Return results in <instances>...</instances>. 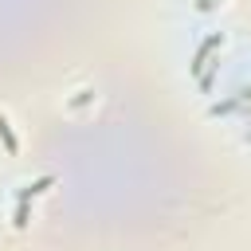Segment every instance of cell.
Wrapping results in <instances>:
<instances>
[{
  "label": "cell",
  "instance_id": "obj_1",
  "mask_svg": "<svg viewBox=\"0 0 251 251\" xmlns=\"http://www.w3.org/2000/svg\"><path fill=\"white\" fill-rule=\"evenodd\" d=\"M51 184H55V176L47 173V176H35L31 184H24V188L16 192V216H12V224H16V227H27V204H31L35 196H43Z\"/></svg>",
  "mask_w": 251,
  "mask_h": 251
},
{
  "label": "cell",
  "instance_id": "obj_2",
  "mask_svg": "<svg viewBox=\"0 0 251 251\" xmlns=\"http://www.w3.org/2000/svg\"><path fill=\"white\" fill-rule=\"evenodd\" d=\"M220 47H224V31H212L208 39H200V43H196V51H192V63H188V75H192V78H200V71H204V67L212 63V55H216Z\"/></svg>",
  "mask_w": 251,
  "mask_h": 251
},
{
  "label": "cell",
  "instance_id": "obj_3",
  "mask_svg": "<svg viewBox=\"0 0 251 251\" xmlns=\"http://www.w3.org/2000/svg\"><path fill=\"white\" fill-rule=\"evenodd\" d=\"M0 145L8 149V153H20V137H16V129H12V122L0 114Z\"/></svg>",
  "mask_w": 251,
  "mask_h": 251
},
{
  "label": "cell",
  "instance_id": "obj_4",
  "mask_svg": "<svg viewBox=\"0 0 251 251\" xmlns=\"http://www.w3.org/2000/svg\"><path fill=\"white\" fill-rule=\"evenodd\" d=\"M216 75H220V59H212V63H208V67L200 71V78H196V82H200V90H212V82H216Z\"/></svg>",
  "mask_w": 251,
  "mask_h": 251
},
{
  "label": "cell",
  "instance_id": "obj_5",
  "mask_svg": "<svg viewBox=\"0 0 251 251\" xmlns=\"http://www.w3.org/2000/svg\"><path fill=\"white\" fill-rule=\"evenodd\" d=\"M239 102H251V86H243V90H239V94H235V98H231V102H224V106H216V110H212V114H227V110H235V106H239Z\"/></svg>",
  "mask_w": 251,
  "mask_h": 251
},
{
  "label": "cell",
  "instance_id": "obj_6",
  "mask_svg": "<svg viewBox=\"0 0 251 251\" xmlns=\"http://www.w3.org/2000/svg\"><path fill=\"white\" fill-rule=\"evenodd\" d=\"M216 4H220V0H196V8H200V12H208V8H216Z\"/></svg>",
  "mask_w": 251,
  "mask_h": 251
}]
</instances>
